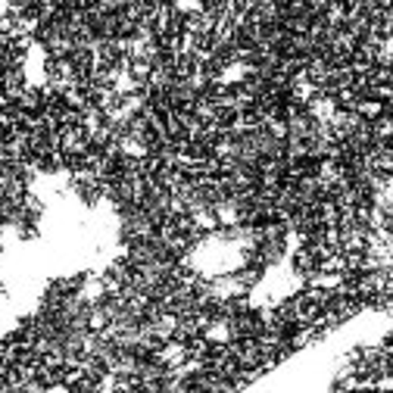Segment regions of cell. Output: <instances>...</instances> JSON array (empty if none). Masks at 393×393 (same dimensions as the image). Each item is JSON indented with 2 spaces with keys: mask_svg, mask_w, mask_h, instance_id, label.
Wrapping results in <instances>:
<instances>
[{
  "mask_svg": "<svg viewBox=\"0 0 393 393\" xmlns=\"http://www.w3.org/2000/svg\"><path fill=\"white\" fill-rule=\"evenodd\" d=\"M159 366H166L169 372H175V368H181L184 362H188V344H181V340H166L159 350H156L153 356Z\"/></svg>",
  "mask_w": 393,
  "mask_h": 393,
  "instance_id": "1",
  "label": "cell"
},
{
  "mask_svg": "<svg viewBox=\"0 0 393 393\" xmlns=\"http://www.w3.org/2000/svg\"><path fill=\"white\" fill-rule=\"evenodd\" d=\"M3 334H7V331H0V340H3Z\"/></svg>",
  "mask_w": 393,
  "mask_h": 393,
  "instance_id": "2",
  "label": "cell"
}]
</instances>
